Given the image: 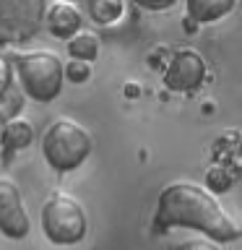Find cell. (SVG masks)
Returning <instances> with one entry per match:
<instances>
[{"label": "cell", "instance_id": "cell-18", "mask_svg": "<svg viewBox=\"0 0 242 250\" xmlns=\"http://www.w3.org/2000/svg\"><path fill=\"white\" fill-rule=\"evenodd\" d=\"M8 120H11V115H8V107L3 104V99H0V144H3V130H5Z\"/></svg>", "mask_w": 242, "mask_h": 250}, {"label": "cell", "instance_id": "cell-2", "mask_svg": "<svg viewBox=\"0 0 242 250\" xmlns=\"http://www.w3.org/2000/svg\"><path fill=\"white\" fill-rule=\"evenodd\" d=\"M16 73H19L21 89L37 102H52L62 91L65 78V62L50 50L16 52Z\"/></svg>", "mask_w": 242, "mask_h": 250}, {"label": "cell", "instance_id": "cell-13", "mask_svg": "<svg viewBox=\"0 0 242 250\" xmlns=\"http://www.w3.org/2000/svg\"><path fill=\"white\" fill-rule=\"evenodd\" d=\"M206 183L214 193H224V190H229V185L234 183V172H229L226 167H211Z\"/></svg>", "mask_w": 242, "mask_h": 250}, {"label": "cell", "instance_id": "cell-19", "mask_svg": "<svg viewBox=\"0 0 242 250\" xmlns=\"http://www.w3.org/2000/svg\"><path fill=\"white\" fill-rule=\"evenodd\" d=\"M68 3H78V0H68Z\"/></svg>", "mask_w": 242, "mask_h": 250}, {"label": "cell", "instance_id": "cell-14", "mask_svg": "<svg viewBox=\"0 0 242 250\" xmlns=\"http://www.w3.org/2000/svg\"><path fill=\"white\" fill-rule=\"evenodd\" d=\"M65 76H68V81H73V83H83V81H89V76H91V65H89V60H78L73 58L65 65Z\"/></svg>", "mask_w": 242, "mask_h": 250}, {"label": "cell", "instance_id": "cell-8", "mask_svg": "<svg viewBox=\"0 0 242 250\" xmlns=\"http://www.w3.org/2000/svg\"><path fill=\"white\" fill-rule=\"evenodd\" d=\"M47 29L58 39H70L73 34H78L81 31V13H78V8L73 3H68V0L55 3L47 11Z\"/></svg>", "mask_w": 242, "mask_h": 250}, {"label": "cell", "instance_id": "cell-1", "mask_svg": "<svg viewBox=\"0 0 242 250\" xmlns=\"http://www.w3.org/2000/svg\"><path fill=\"white\" fill-rule=\"evenodd\" d=\"M167 227H193L206 232L216 242H232L242 234V227L234 224L216 195L208 188H201L187 180L169 183L156 201L154 229L164 232Z\"/></svg>", "mask_w": 242, "mask_h": 250}, {"label": "cell", "instance_id": "cell-17", "mask_svg": "<svg viewBox=\"0 0 242 250\" xmlns=\"http://www.w3.org/2000/svg\"><path fill=\"white\" fill-rule=\"evenodd\" d=\"M136 5H141L143 11H167L177 3V0H133Z\"/></svg>", "mask_w": 242, "mask_h": 250}, {"label": "cell", "instance_id": "cell-12", "mask_svg": "<svg viewBox=\"0 0 242 250\" xmlns=\"http://www.w3.org/2000/svg\"><path fill=\"white\" fill-rule=\"evenodd\" d=\"M68 52L78 60H94L99 55V37L91 31H78L68 39Z\"/></svg>", "mask_w": 242, "mask_h": 250}, {"label": "cell", "instance_id": "cell-6", "mask_svg": "<svg viewBox=\"0 0 242 250\" xmlns=\"http://www.w3.org/2000/svg\"><path fill=\"white\" fill-rule=\"evenodd\" d=\"M206 78V60L195 50H177L164 68V83L172 91H195Z\"/></svg>", "mask_w": 242, "mask_h": 250}, {"label": "cell", "instance_id": "cell-4", "mask_svg": "<svg viewBox=\"0 0 242 250\" xmlns=\"http://www.w3.org/2000/svg\"><path fill=\"white\" fill-rule=\"evenodd\" d=\"M86 211L73 195L52 193L42 206V229L55 245H76L86 237Z\"/></svg>", "mask_w": 242, "mask_h": 250}, {"label": "cell", "instance_id": "cell-15", "mask_svg": "<svg viewBox=\"0 0 242 250\" xmlns=\"http://www.w3.org/2000/svg\"><path fill=\"white\" fill-rule=\"evenodd\" d=\"M11 86H13V65H11V60H8V58L0 55V99L8 97Z\"/></svg>", "mask_w": 242, "mask_h": 250}, {"label": "cell", "instance_id": "cell-16", "mask_svg": "<svg viewBox=\"0 0 242 250\" xmlns=\"http://www.w3.org/2000/svg\"><path fill=\"white\" fill-rule=\"evenodd\" d=\"M172 250H222L216 245V240H203V237H190V240H182V242H177Z\"/></svg>", "mask_w": 242, "mask_h": 250}, {"label": "cell", "instance_id": "cell-9", "mask_svg": "<svg viewBox=\"0 0 242 250\" xmlns=\"http://www.w3.org/2000/svg\"><path fill=\"white\" fill-rule=\"evenodd\" d=\"M187 16L198 23H214L224 16H229L237 5V0H185Z\"/></svg>", "mask_w": 242, "mask_h": 250}, {"label": "cell", "instance_id": "cell-11", "mask_svg": "<svg viewBox=\"0 0 242 250\" xmlns=\"http://www.w3.org/2000/svg\"><path fill=\"white\" fill-rule=\"evenodd\" d=\"M89 13H91V19L97 23L109 26V23L122 19L125 0H89Z\"/></svg>", "mask_w": 242, "mask_h": 250}, {"label": "cell", "instance_id": "cell-10", "mask_svg": "<svg viewBox=\"0 0 242 250\" xmlns=\"http://www.w3.org/2000/svg\"><path fill=\"white\" fill-rule=\"evenodd\" d=\"M34 138V128L26 117H11L5 123V130H3V146L8 151H19V148H26Z\"/></svg>", "mask_w": 242, "mask_h": 250}, {"label": "cell", "instance_id": "cell-3", "mask_svg": "<svg viewBox=\"0 0 242 250\" xmlns=\"http://www.w3.org/2000/svg\"><path fill=\"white\" fill-rule=\"evenodd\" d=\"M44 159L52 169L70 172L81 167L86 156L91 154V136L83 125H78L70 117H58L42 138Z\"/></svg>", "mask_w": 242, "mask_h": 250}, {"label": "cell", "instance_id": "cell-7", "mask_svg": "<svg viewBox=\"0 0 242 250\" xmlns=\"http://www.w3.org/2000/svg\"><path fill=\"white\" fill-rule=\"evenodd\" d=\"M31 229L29 214L23 208L21 188L11 177H0V232L11 240L26 237Z\"/></svg>", "mask_w": 242, "mask_h": 250}, {"label": "cell", "instance_id": "cell-5", "mask_svg": "<svg viewBox=\"0 0 242 250\" xmlns=\"http://www.w3.org/2000/svg\"><path fill=\"white\" fill-rule=\"evenodd\" d=\"M44 0H0V44H21L42 29Z\"/></svg>", "mask_w": 242, "mask_h": 250}]
</instances>
